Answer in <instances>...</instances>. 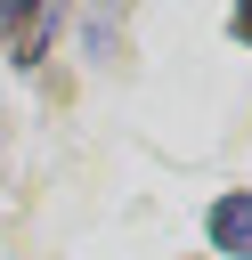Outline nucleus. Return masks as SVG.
I'll return each mask as SVG.
<instances>
[{
    "mask_svg": "<svg viewBox=\"0 0 252 260\" xmlns=\"http://www.w3.org/2000/svg\"><path fill=\"white\" fill-rule=\"evenodd\" d=\"M211 244H219L228 260L252 252V203H244V195H219V203H211Z\"/></svg>",
    "mask_w": 252,
    "mask_h": 260,
    "instance_id": "1",
    "label": "nucleus"
}]
</instances>
